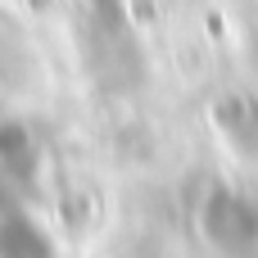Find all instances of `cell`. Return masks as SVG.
<instances>
[{
	"mask_svg": "<svg viewBox=\"0 0 258 258\" xmlns=\"http://www.w3.org/2000/svg\"><path fill=\"white\" fill-rule=\"evenodd\" d=\"M0 168H5L14 181H27L32 168H36V145H32V136H27L18 122L0 127Z\"/></svg>",
	"mask_w": 258,
	"mask_h": 258,
	"instance_id": "obj_3",
	"label": "cell"
},
{
	"mask_svg": "<svg viewBox=\"0 0 258 258\" xmlns=\"http://www.w3.org/2000/svg\"><path fill=\"white\" fill-rule=\"evenodd\" d=\"M204 231L222 249H249L258 240V209L249 200L231 195V190H218L204 209Z\"/></svg>",
	"mask_w": 258,
	"mask_h": 258,
	"instance_id": "obj_1",
	"label": "cell"
},
{
	"mask_svg": "<svg viewBox=\"0 0 258 258\" xmlns=\"http://www.w3.org/2000/svg\"><path fill=\"white\" fill-rule=\"evenodd\" d=\"M0 258H50V240L32 218L5 213L0 218Z\"/></svg>",
	"mask_w": 258,
	"mask_h": 258,
	"instance_id": "obj_2",
	"label": "cell"
}]
</instances>
